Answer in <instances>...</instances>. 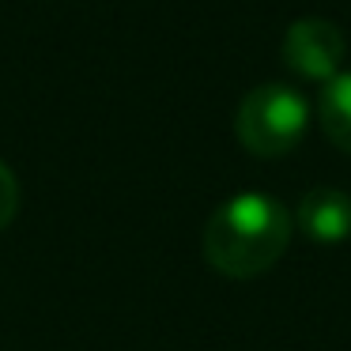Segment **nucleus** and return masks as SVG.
Returning a JSON list of instances; mask_svg holds the SVG:
<instances>
[{
    "label": "nucleus",
    "mask_w": 351,
    "mask_h": 351,
    "mask_svg": "<svg viewBox=\"0 0 351 351\" xmlns=\"http://www.w3.org/2000/svg\"><path fill=\"white\" fill-rule=\"evenodd\" d=\"M291 212L268 193H238L204 223V261L227 280L268 272L291 245Z\"/></svg>",
    "instance_id": "1"
},
{
    "label": "nucleus",
    "mask_w": 351,
    "mask_h": 351,
    "mask_svg": "<svg viewBox=\"0 0 351 351\" xmlns=\"http://www.w3.org/2000/svg\"><path fill=\"white\" fill-rule=\"evenodd\" d=\"M310 129V102L287 84H261L238 102L234 136L257 159H280L295 152Z\"/></svg>",
    "instance_id": "2"
},
{
    "label": "nucleus",
    "mask_w": 351,
    "mask_h": 351,
    "mask_svg": "<svg viewBox=\"0 0 351 351\" xmlns=\"http://www.w3.org/2000/svg\"><path fill=\"white\" fill-rule=\"evenodd\" d=\"M343 53H348V42L343 31L328 19H298L287 27L283 34V64L291 72H298L302 80H317L328 84L332 76H340Z\"/></svg>",
    "instance_id": "3"
},
{
    "label": "nucleus",
    "mask_w": 351,
    "mask_h": 351,
    "mask_svg": "<svg viewBox=\"0 0 351 351\" xmlns=\"http://www.w3.org/2000/svg\"><path fill=\"white\" fill-rule=\"evenodd\" d=\"M295 223L310 242L340 245L351 238V197L336 185H317L298 200Z\"/></svg>",
    "instance_id": "4"
},
{
    "label": "nucleus",
    "mask_w": 351,
    "mask_h": 351,
    "mask_svg": "<svg viewBox=\"0 0 351 351\" xmlns=\"http://www.w3.org/2000/svg\"><path fill=\"white\" fill-rule=\"evenodd\" d=\"M317 117H321V132H325L340 152L351 155V69H343L340 76L321 84Z\"/></svg>",
    "instance_id": "5"
},
{
    "label": "nucleus",
    "mask_w": 351,
    "mask_h": 351,
    "mask_svg": "<svg viewBox=\"0 0 351 351\" xmlns=\"http://www.w3.org/2000/svg\"><path fill=\"white\" fill-rule=\"evenodd\" d=\"M19 212V182L4 162H0V230L8 227Z\"/></svg>",
    "instance_id": "6"
}]
</instances>
